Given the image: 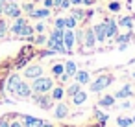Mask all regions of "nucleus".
<instances>
[{
    "label": "nucleus",
    "instance_id": "cd10ccee",
    "mask_svg": "<svg viewBox=\"0 0 135 127\" xmlns=\"http://www.w3.org/2000/svg\"><path fill=\"white\" fill-rule=\"evenodd\" d=\"M131 123H133L131 118H117V125L118 127H129Z\"/></svg>",
    "mask_w": 135,
    "mask_h": 127
},
{
    "label": "nucleus",
    "instance_id": "2eb2a0df",
    "mask_svg": "<svg viewBox=\"0 0 135 127\" xmlns=\"http://www.w3.org/2000/svg\"><path fill=\"white\" fill-rule=\"evenodd\" d=\"M19 83H21V76H19V74L9 76V79H8V87H6V88H8V92H13V90H15V87H17Z\"/></svg>",
    "mask_w": 135,
    "mask_h": 127
},
{
    "label": "nucleus",
    "instance_id": "aec40b11",
    "mask_svg": "<svg viewBox=\"0 0 135 127\" xmlns=\"http://www.w3.org/2000/svg\"><path fill=\"white\" fill-rule=\"evenodd\" d=\"M113 103H115V96H104V98L98 101L100 107H111Z\"/></svg>",
    "mask_w": 135,
    "mask_h": 127
},
{
    "label": "nucleus",
    "instance_id": "e433bc0d",
    "mask_svg": "<svg viewBox=\"0 0 135 127\" xmlns=\"http://www.w3.org/2000/svg\"><path fill=\"white\" fill-rule=\"evenodd\" d=\"M35 43H37V44H43V43H46V37H45V35H39V37L35 39Z\"/></svg>",
    "mask_w": 135,
    "mask_h": 127
},
{
    "label": "nucleus",
    "instance_id": "37998d69",
    "mask_svg": "<svg viewBox=\"0 0 135 127\" xmlns=\"http://www.w3.org/2000/svg\"><path fill=\"white\" fill-rule=\"evenodd\" d=\"M0 127H9V121H6V120H0Z\"/></svg>",
    "mask_w": 135,
    "mask_h": 127
},
{
    "label": "nucleus",
    "instance_id": "f03ea898",
    "mask_svg": "<svg viewBox=\"0 0 135 127\" xmlns=\"http://www.w3.org/2000/svg\"><path fill=\"white\" fill-rule=\"evenodd\" d=\"M113 83V76H100L91 83V92H102Z\"/></svg>",
    "mask_w": 135,
    "mask_h": 127
},
{
    "label": "nucleus",
    "instance_id": "7ed1b4c3",
    "mask_svg": "<svg viewBox=\"0 0 135 127\" xmlns=\"http://www.w3.org/2000/svg\"><path fill=\"white\" fill-rule=\"evenodd\" d=\"M4 15L6 17H9V19H17V17H21V8H19V4L17 2H6L4 4Z\"/></svg>",
    "mask_w": 135,
    "mask_h": 127
},
{
    "label": "nucleus",
    "instance_id": "a19ab883",
    "mask_svg": "<svg viewBox=\"0 0 135 127\" xmlns=\"http://www.w3.org/2000/svg\"><path fill=\"white\" fill-rule=\"evenodd\" d=\"M37 127H52V125H50V123H48V121H43V120H41V123H39V125H37Z\"/></svg>",
    "mask_w": 135,
    "mask_h": 127
},
{
    "label": "nucleus",
    "instance_id": "58836bf2",
    "mask_svg": "<svg viewBox=\"0 0 135 127\" xmlns=\"http://www.w3.org/2000/svg\"><path fill=\"white\" fill-rule=\"evenodd\" d=\"M83 4V0H70V6H80Z\"/></svg>",
    "mask_w": 135,
    "mask_h": 127
},
{
    "label": "nucleus",
    "instance_id": "1a4fd4ad",
    "mask_svg": "<svg viewBox=\"0 0 135 127\" xmlns=\"http://www.w3.org/2000/svg\"><path fill=\"white\" fill-rule=\"evenodd\" d=\"M26 24H28V20H26L24 17H17L15 22H13V26H11V33L21 37V35H22V30L26 28Z\"/></svg>",
    "mask_w": 135,
    "mask_h": 127
},
{
    "label": "nucleus",
    "instance_id": "49530a36",
    "mask_svg": "<svg viewBox=\"0 0 135 127\" xmlns=\"http://www.w3.org/2000/svg\"><path fill=\"white\" fill-rule=\"evenodd\" d=\"M131 77H133V79H135V72H133V74H131Z\"/></svg>",
    "mask_w": 135,
    "mask_h": 127
},
{
    "label": "nucleus",
    "instance_id": "c756f323",
    "mask_svg": "<svg viewBox=\"0 0 135 127\" xmlns=\"http://www.w3.org/2000/svg\"><path fill=\"white\" fill-rule=\"evenodd\" d=\"M6 31H8V22L4 19H0V39L6 35Z\"/></svg>",
    "mask_w": 135,
    "mask_h": 127
},
{
    "label": "nucleus",
    "instance_id": "bb28decb",
    "mask_svg": "<svg viewBox=\"0 0 135 127\" xmlns=\"http://www.w3.org/2000/svg\"><path fill=\"white\" fill-rule=\"evenodd\" d=\"M63 94H65V92H63L61 87H54V88H52V99H57V101H59V99L63 98Z\"/></svg>",
    "mask_w": 135,
    "mask_h": 127
},
{
    "label": "nucleus",
    "instance_id": "c03bdc74",
    "mask_svg": "<svg viewBox=\"0 0 135 127\" xmlns=\"http://www.w3.org/2000/svg\"><path fill=\"white\" fill-rule=\"evenodd\" d=\"M93 2H94V0H83V4H85V6H93Z\"/></svg>",
    "mask_w": 135,
    "mask_h": 127
},
{
    "label": "nucleus",
    "instance_id": "b1692460",
    "mask_svg": "<svg viewBox=\"0 0 135 127\" xmlns=\"http://www.w3.org/2000/svg\"><path fill=\"white\" fill-rule=\"evenodd\" d=\"M76 24H78V20L70 15V17H65V28H69V30H74L76 28Z\"/></svg>",
    "mask_w": 135,
    "mask_h": 127
},
{
    "label": "nucleus",
    "instance_id": "a211bd4d",
    "mask_svg": "<svg viewBox=\"0 0 135 127\" xmlns=\"http://www.w3.org/2000/svg\"><path fill=\"white\" fill-rule=\"evenodd\" d=\"M78 72V68H76V63L74 61H67L65 63V74L69 76V77H74V74Z\"/></svg>",
    "mask_w": 135,
    "mask_h": 127
},
{
    "label": "nucleus",
    "instance_id": "4c0bfd02",
    "mask_svg": "<svg viewBox=\"0 0 135 127\" xmlns=\"http://www.w3.org/2000/svg\"><path fill=\"white\" fill-rule=\"evenodd\" d=\"M57 79H59V81H61V83H65V81H67V79H69V76H67V74H65V72H63V74H61V76H59V77H57Z\"/></svg>",
    "mask_w": 135,
    "mask_h": 127
},
{
    "label": "nucleus",
    "instance_id": "473e14b6",
    "mask_svg": "<svg viewBox=\"0 0 135 127\" xmlns=\"http://www.w3.org/2000/svg\"><path fill=\"white\" fill-rule=\"evenodd\" d=\"M22 9H24V11H28V13H32V11H33L35 8H33V4H30V2H26V4L22 6Z\"/></svg>",
    "mask_w": 135,
    "mask_h": 127
},
{
    "label": "nucleus",
    "instance_id": "20e7f679",
    "mask_svg": "<svg viewBox=\"0 0 135 127\" xmlns=\"http://www.w3.org/2000/svg\"><path fill=\"white\" fill-rule=\"evenodd\" d=\"M13 94H15V96H19V98H30V96H32V85H28L26 81H22V79H21V83L15 87Z\"/></svg>",
    "mask_w": 135,
    "mask_h": 127
},
{
    "label": "nucleus",
    "instance_id": "a18cd8bd",
    "mask_svg": "<svg viewBox=\"0 0 135 127\" xmlns=\"http://www.w3.org/2000/svg\"><path fill=\"white\" fill-rule=\"evenodd\" d=\"M59 4H61V0H54V6L56 8H59Z\"/></svg>",
    "mask_w": 135,
    "mask_h": 127
},
{
    "label": "nucleus",
    "instance_id": "c9c22d12",
    "mask_svg": "<svg viewBox=\"0 0 135 127\" xmlns=\"http://www.w3.org/2000/svg\"><path fill=\"white\" fill-rule=\"evenodd\" d=\"M43 6H45V8H48V9H50V8H54V0H43Z\"/></svg>",
    "mask_w": 135,
    "mask_h": 127
},
{
    "label": "nucleus",
    "instance_id": "de8ad7c7",
    "mask_svg": "<svg viewBox=\"0 0 135 127\" xmlns=\"http://www.w3.org/2000/svg\"><path fill=\"white\" fill-rule=\"evenodd\" d=\"M131 120H133V123H135V116H133V118H131Z\"/></svg>",
    "mask_w": 135,
    "mask_h": 127
},
{
    "label": "nucleus",
    "instance_id": "4468645a",
    "mask_svg": "<svg viewBox=\"0 0 135 127\" xmlns=\"http://www.w3.org/2000/svg\"><path fill=\"white\" fill-rule=\"evenodd\" d=\"M30 17H32V19H46V17H50V9H48V8L33 9V11L30 13Z\"/></svg>",
    "mask_w": 135,
    "mask_h": 127
},
{
    "label": "nucleus",
    "instance_id": "9d476101",
    "mask_svg": "<svg viewBox=\"0 0 135 127\" xmlns=\"http://www.w3.org/2000/svg\"><path fill=\"white\" fill-rule=\"evenodd\" d=\"M43 74V68L39 66V65H32V66H28L26 70H24V77H28V79H35V77H39Z\"/></svg>",
    "mask_w": 135,
    "mask_h": 127
},
{
    "label": "nucleus",
    "instance_id": "f8f14e48",
    "mask_svg": "<svg viewBox=\"0 0 135 127\" xmlns=\"http://www.w3.org/2000/svg\"><path fill=\"white\" fill-rule=\"evenodd\" d=\"M131 94H133L131 87H129V85H124L120 90H117V94H115V99H126V98H129Z\"/></svg>",
    "mask_w": 135,
    "mask_h": 127
},
{
    "label": "nucleus",
    "instance_id": "ddd939ff",
    "mask_svg": "<svg viewBox=\"0 0 135 127\" xmlns=\"http://www.w3.org/2000/svg\"><path fill=\"white\" fill-rule=\"evenodd\" d=\"M74 77H76V81H78L80 85H87V83L91 81V76H89V72H85V70H78V72L74 74Z\"/></svg>",
    "mask_w": 135,
    "mask_h": 127
},
{
    "label": "nucleus",
    "instance_id": "6ab92c4d",
    "mask_svg": "<svg viewBox=\"0 0 135 127\" xmlns=\"http://www.w3.org/2000/svg\"><path fill=\"white\" fill-rule=\"evenodd\" d=\"M22 120H24V125H26V127H37V125L41 123V120H37V118H33V116H22Z\"/></svg>",
    "mask_w": 135,
    "mask_h": 127
},
{
    "label": "nucleus",
    "instance_id": "4be33fe9",
    "mask_svg": "<svg viewBox=\"0 0 135 127\" xmlns=\"http://www.w3.org/2000/svg\"><path fill=\"white\" fill-rule=\"evenodd\" d=\"M118 26H122V28H128V30H131V26H133V20H131V17H122V19L118 20Z\"/></svg>",
    "mask_w": 135,
    "mask_h": 127
},
{
    "label": "nucleus",
    "instance_id": "79ce46f5",
    "mask_svg": "<svg viewBox=\"0 0 135 127\" xmlns=\"http://www.w3.org/2000/svg\"><path fill=\"white\" fill-rule=\"evenodd\" d=\"M4 4H6V0H0V15L4 13Z\"/></svg>",
    "mask_w": 135,
    "mask_h": 127
},
{
    "label": "nucleus",
    "instance_id": "9b49d317",
    "mask_svg": "<svg viewBox=\"0 0 135 127\" xmlns=\"http://www.w3.org/2000/svg\"><path fill=\"white\" fill-rule=\"evenodd\" d=\"M93 31H94L96 41H100V43H104V41H105V24H104V22H100V24L93 26Z\"/></svg>",
    "mask_w": 135,
    "mask_h": 127
},
{
    "label": "nucleus",
    "instance_id": "39448f33",
    "mask_svg": "<svg viewBox=\"0 0 135 127\" xmlns=\"http://www.w3.org/2000/svg\"><path fill=\"white\" fill-rule=\"evenodd\" d=\"M104 24H105V39L117 37V33H118V24H117L113 19H105Z\"/></svg>",
    "mask_w": 135,
    "mask_h": 127
},
{
    "label": "nucleus",
    "instance_id": "dca6fc26",
    "mask_svg": "<svg viewBox=\"0 0 135 127\" xmlns=\"http://www.w3.org/2000/svg\"><path fill=\"white\" fill-rule=\"evenodd\" d=\"M87 101V92H83V90H78L74 96H72V103L74 105H81V103H85Z\"/></svg>",
    "mask_w": 135,
    "mask_h": 127
},
{
    "label": "nucleus",
    "instance_id": "423d86ee",
    "mask_svg": "<svg viewBox=\"0 0 135 127\" xmlns=\"http://www.w3.org/2000/svg\"><path fill=\"white\" fill-rule=\"evenodd\" d=\"M63 44L67 48V52H70L76 44V35H74V30H69L65 28V33H63Z\"/></svg>",
    "mask_w": 135,
    "mask_h": 127
},
{
    "label": "nucleus",
    "instance_id": "c85d7f7f",
    "mask_svg": "<svg viewBox=\"0 0 135 127\" xmlns=\"http://www.w3.org/2000/svg\"><path fill=\"white\" fill-rule=\"evenodd\" d=\"M94 114H96V118H98V121H100V123H105V121H107V118H109L105 112H102V110H98V109L94 110Z\"/></svg>",
    "mask_w": 135,
    "mask_h": 127
},
{
    "label": "nucleus",
    "instance_id": "f3484780",
    "mask_svg": "<svg viewBox=\"0 0 135 127\" xmlns=\"http://www.w3.org/2000/svg\"><path fill=\"white\" fill-rule=\"evenodd\" d=\"M67 114H69L67 105H65V103H57V105H56V118H57V120H63Z\"/></svg>",
    "mask_w": 135,
    "mask_h": 127
},
{
    "label": "nucleus",
    "instance_id": "6e6552de",
    "mask_svg": "<svg viewBox=\"0 0 135 127\" xmlns=\"http://www.w3.org/2000/svg\"><path fill=\"white\" fill-rule=\"evenodd\" d=\"M94 43H96V37H94V31H93V28H87L85 31H83V46L87 48V50H91V48H94Z\"/></svg>",
    "mask_w": 135,
    "mask_h": 127
},
{
    "label": "nucleus",
    "instance_id": "f704fd0d",
    "mask_svg": "<svg viewBox=\"0 0 135 127\" xmlns=\"http://www.w3.org/2000/svg\"><path fill=\"white\" fill-rule=\"evenodd\" d=\"M33 30H35L37 33H43V31H45V24H43V22H39V24H37V26H35Z\"/></svg>",
    "mask_w": 135,
    "mask_h": 127
},
{
    "label": "nucleus",
    "instance_id": "2f4dec72",
    "mask_svg": "<svg viewBox=\"0 0 135 127\" xmlns=\"http://www.w3.org/2000/svg\"><path fill=\"white\" fill-rule=\"evenodd\" d=\"M69 8H70V0H61L59 9H69Z\"/></svg>",
    "mask_w": 135,
    "mask_h": 127
},
{
    "label": "nucleus",
    "instance_id": "ea45409f",
    "mask_svg": "<svg viewBox=\"0 0 135 127\" xmlns=\"http://www.w3.org/2000/svg\"><path fill=\"white\" fill-rule=\"evenodd\" d=\"M9 127H24V125H22L21 121H11V123H9Z\"/></svg>",
    "mask_w": 135,
    "mask_h": 127
},
{
    "label": "nucleus",
    "instance_id": "412c9836",
    "mask_svg": "<svg viewBox=\"0 0 135 127\" xmlns=\"http://www.w3.org/2000/svg\"><path fill=\"white\" fill-rule=\"evenodd\" d=\"M72 17H74L76 20H83V19H85V11H83L81 8H78V6H76V8L72 9Z\"/></svg>",
    "mask_w": 135,
    "mask_h": 127
},
{
    "label": "nucleus",
    "instance_id": "72a5a7b5",
    "mask_svg": "<svg viewBox=\"0 0 135 127\" xmlns=\"http://www.w3.org/2000/svg\"><path fill=\"white\" fill-rule=\"evenodd\" d=\"M109 9H111V11H118V9H120V4H118V2H111V4H109Z\"/></svg>",
    "mask_w": 135,
    "mask_h": 127
},
{
    "label": "nucleus",
    "instance_id": "f257e3e1",
    "mask_svg": "<svg viewBox=\"0 0 135 127\" xmlns=\"http://www.w3.org/2000/svg\"><path fill=\"white\" fill-rule=\"evenodd\" d=\"M52 88H54L52 77H43V76H39V77H35L33 83H32V92H35V94H48Z\"/></svg>",
    "mask_w": 135,
    "mask_h": 127
},
{
    "label": "nucleus",
    "instance_id": "393cba45",
    "mask_svg": "<svg viewBox=\"0 0 135 127\" xmlns=\"http://www.w3.org/2000/svg\"><path fill=\"white\" fill-rule=\"evenodd\" d=\"M131 41V33H122V35H117V43L118 44H128Z\"/></svg>",
    "mask_w": 135,
    "mask_h": 127
},
{
    "label": "nucleus",
    "instance_id": "5701e85b",
    "mask_svg": "<svg viewBox=\"0 0 135 127\" xmlns=\"http://www.w3.org/2000/svg\"><path fill=\"white\" fill-rule=\"evenodd\" d=\"M78 90H81V85H80V83L76 81V83H72V85H70V87H69L67 90H65V94H69V96H74V94H76Z\"/></svg>",
    "mask_w": 135,
    "mask_h": 127
},
{
    "label": "nucleus",
    "instance_id": "7c9ffc66",
    "mask_svg": "<svg viewBox=\"0 0 135 127\" xmlns=\"http://www.w3.org/2000/svg\"><path fill=\"white\" fill-rule=\"evenodd\" d=\"M54 26L59 28V30H65V17H57V19L54 20Z\"/></svg>",
    "mask_w": 135,
    "mask_h": 127
},
{
    "label": "nucleus",
    "instance_id": "0eeeda50",
    "mask_svg": "<svg viewBox=\"0 0 135 127\" xmlns=\"http://www.w3.org/2000/svg\"><path fill=\"white\" fill-rule=\"evenodd\" d=\"M33 101H35L41 109H45V110H48V109L52 107V99L48 98V94H35V92H33Z\"/></svg>",
    "mask_w": 135,
    "mask_h": 127
},
{
    "label": "nucleus",
    "instance_id": "a878e982",
    "mask_svg": "<svg viewBox=\"0 0 135 127\" xmlns=\"http://www.w3.org/2000/svg\"><path fill=\"white\" fill-rule=\"evenodd\" d=\"M63 72H65V65H63V63H59V65H54V66H52V74H54L56 77H59Z\"/></svg>",
    "mask_w": 135,
    "mask_h": 127
}]
</instances>
